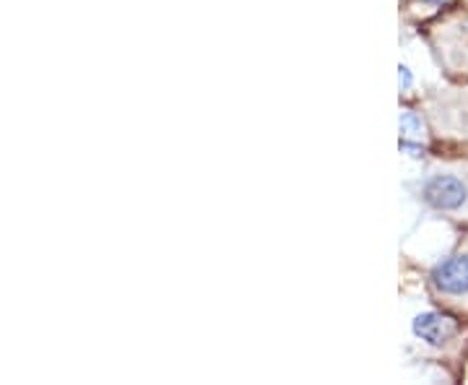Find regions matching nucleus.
Masks as SVG:
<instances>
[{"label":"nucleus","mask_w":468,"mask_h":385,"mask_svg":"<svg viewBox=\"0 0 468 385\" xmlns=\"http://www.w3.org/2000/svg\"><path fill=\"white\" fill-rule=\"evenodd\" d=\"M430 295L450 310H468V245L453 250L427 274Z\"/></svg>","instance_id":"nucleus-2"},{"label":"nucleus","mask_w":468,"mask_h":385,"mask_svg":"<svg viewBox=\"0 0 468 385\" xmlns=\"http://www.w3.org/2000/svg\"><path fill=\"white\" fill-rule=\"evenodd\" d=\"M401 133H404V138H416V141H421V136H424V120H421L419 112H401Z\"/></svg>","instance_id":"nucleus-4"},{"label":"nucleus","mask_w":468,"mask_h":385,"mask_svg":"<svg viewBox=\"0 0 468 385\" xmlns=\"http://www.w3.org/2000/svg\"><path fill=\"white\" fill-rule=\"evenodd\" d=\"M413 336L419 341H424L432 349H447L455 344V338L461 336V323L440 310H430V312H419L413 318Z\"/></svg>","instance_id":"nucleus-3"},{"label":"nucleus","mask_w":468,"mask_h":385,"mask_svg":"<svg viewBox=\"0 0 468 385\" xmlns=\"http://www.w3.org/2000/svg\"><path fill=\"white\" fill-rule=\"evenodd\" d=\"M419 201L445 217L468 219V167H438L421 185Z\"/></svg>","instance_id":"nucleus-1"},{"label":"nucleus","mask_w":468,"mask_h":385,"mask_svg":"<svg viewBox=\"0 0 468 385\" xmlns=\"http://www.w3.org/2000/svg\"><path fill=\"white\" fill-rule=\"evenodd\" d=\"M398 71H401V73H398V79H401V91H406V89L412 86V71H409L406 65H401Z\"/></svg>","instance_id":"nucleus-5"}]
</instances>
